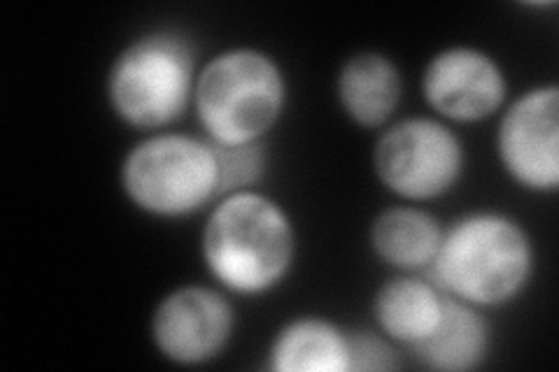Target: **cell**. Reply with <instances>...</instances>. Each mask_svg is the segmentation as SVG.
<instances>
[{
    "instance_id": "cell-16",
    "label": "cell",
    "mask_w": 559,
    "mask_h": 372,
    "mask_svg": "<svg viewBox=\"0 0 559 372\" xmlns=\"http://www.w3.org/2000/svg\"><path fill=\"white\" fill-rule=\"evenodd\" d=\"M349 370L347 372H390L401 368L399 351L382 333L347 331Z\"/></svg>"
},
{
    "instance_id": "cell-1",
    "label": "cell",
    "mask_w": 559,
    "mask_h": 372,
    "mask_svg": "<svg viewBox=\"0 0 559 372\" xmlns=\"http://www.w3.org/2000/svg\"><path fill=\"white\" fill-rule=\"evenodd\" d=\"M201 254L207 275L229 296H266L294 268L296 228L285 205L269 193H229L207 212Z\"/></svg>"
},
{
    "instance_id": "cell-6",
    "label": "cell",
    "mask_w": 559,
    "mask_h": 372,
    "mask_svg": "<svg viewBox=\"0 0 559 372\" xmlns=\"http://www.w3.org/2000/svg\"><path fill=\"white\" fill-rule=\"evenodd\" d=\"M373 170L378 182L401 201H439L462 182L466 149L439 117H406L382 129Z\"/></svg>"
},
{
    "instance_id": "cell-7",
    "label": "cell",
    "mask_w": 559,
    "mask_h": 372,
    "mask_svg": "<svg viewBox=\"0 0 559 372\" xmlns=\"http://www.w3.org/2000/svg\"><path fill=\"white\" fill-rule=\"evenodd\" d=\"M497 156L511 180L530 193L559 189V88L538 84L506 103L497 127Z\"/></svg>"
},
{
    "instance_id": "cell-15",
    "label": "cell",
    "mask_w": 559,
    "mask_h": 372,
    "mask_svg": "<svg viewBox=\"0 0 559 372\" xmlns=\"http://www.w3.org/2000/svg\"><path fill=\"white\" fill-rule=\"evenodd\" d=\"M217 170H219V199L229 193L257 189L264 180L269 166L264 143L254 145H236V147H219L215 145Z\"/></svg>"
},
{
    "instance_id": "cell-8",
    "label": "cell",
    "mask_w": 559,
    "mask_h": 372,
    "mask_svg": "<svg viewBox=\"0 0 559 372\" xmlns=\"http://www.w3.org/2000/svg\"><path fill=\"white\" fill-rule=\"evenodd\" d=\"M236 331V310L219 287L185 285L156 303L150 335L156 351L175 365L197 368L219 359Z\"/></svg>"
},
{
    "instance_id": "cell-4",
    "label": "cell",
    "mask_w": 559,
    "mask_h": 372,
    "mask_svg": "<svg viewBox=\"0 0 559 372\" xmlns=\"http://www.w3.org/2000/svg\"><path fill=\"white\" fill-rule=\"evenodd\" d=\"M197 47L185 33L156 28L131 40L110 63L105 96L112 115L140 133H159L194 103Z\"/></svg>"
},
{
    "instance_id": "cell-9",
    "label": "cell",
    "mask_w": 559,
    "mask_h": 372,
    "mask_svg": "<svg viewBox=\"0 0 559 372\" xmlns=\"http://www.w3.org/2000/svg\"><path fill=\"white\" fill-rule=\"evenodd\" d=\"M423 96L445 123H480L509 103V77L501 63L480 47L454 45L429 59Z\"/></svg>"
},
{
    "instance_id": "cell-11",
    "label": "cell",
    "mask_w": 559,
    "mask_h": 372,
    "mask_svg": "<svg viewBox=\"0 0 559 372\" xmlns=\"http://www.w3.org/2000/svg\"><path fill=\"white\" fill-rule=\"evenodd\" d=\"M445 293L429 277L399 273L382 281L373 296V319L378 333L413 349L436 328L443 312Z\"/></svg>"
},
{
    "instance_id": "cell-2",
    "label": "cell",
    "mask_w": 559,
    "mask_h": 372,
    "mask_svg": "<svg viewBox=\"0 0 559 372\" xmlns=\"http://www.w3.org/2000/svg\"><path fill=\"white\" fill-rule=\"evenodd\" d=\"M536 271L534 242L515 217L476 209L443 228L429 279L445 296L478 310L513 303Z\"/></svg>"
},
{
    "instance_id": "cell-13",
    "label": "cell",
    "mask_w": 559,
    "mask_h": 372,
    "mask_svg": "<svg viewBox=\"0 0 559 372\" xmlns=\"http://www.w3.org/2000/svg\"><path fill=\"white\" fill-rule=\"evenodd\" d=\"M443 240V226L417 205H392L371 221L373 254L399 273H427Z\"/></svg>"
},
{
    "instance_id": "cell-14",
    "label": "cell",
    "mask_w": 559,
    "mask_h": 372,
    "mask_svg": "<svg viewBox=\"0 0 559 372\" xmlns=\"http://www.w3.org/2000/svg\"><path fill=\"white\" fill-rule=\"evenodd\" d=\"M273 372H347V331L318 314L289 319L269 347Z\"/></svg>"
},
{
    "instance_id": "cell-3",
    "label": "cell",
    "mask_w": 559,
    "mask_h": 372,
    "mask_svg": "<svg viewBox=\"0 0 559 372\" xmlns=\"http://www.w3.org/2000/svg\"><path fill=\"white\" fill-rule=\"evenodd\" d=\"M287 96L285 70L269 51L229 47L199 68L191 110L213 145H254L275 129Z\"/></svg>"
},
{
    "instance_id": "cell-5",
    "label": "cell",
    "mask_w": 559,
    "mask_h": 372,
    "mask_svg": "<svg viewBox=\"0 0 559 372\" xmlns=\"http://www.w3.org/2000/svg\"><path fill=\"white\" fill-rule=\"evenodd\" d=\"M119 187L147 217H194L219 201L215 145L187 133H150L121 158Z\"/></svg>"
},
{
    "instance_id": "cell-12",
    "label": "cell",
    "mask_w": 559,
    "mask_h": 372,
    "mask_svg": "<svg viewBox=\"0 0 559 372\" xmlns=\"http://www.w3.org/2000/svg\"><path fill=\"white\" fill-rule=\"evenodd\" d=\"M492 345V331L483 310L445 296L439 324L411 351L429 370L471 372L478 370Z\"/></svg>"
},
{
    "instance_id": "cell-10",
    "label": "cell",
    "mask_w": 559,
    "mask_h": 372,
    "mask_svg": "<svg viewBox=\"0 0 559 372\" xmlns=\"http://www.w3.org/2000/svg\"><path fill=\"white\" fill-rule=\"evenodd\" d=\"M336 98L345 117L359 129H384L404 98V77L388 55L357 51L338 70Z\"/></svg>"
}]
</instances>
